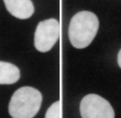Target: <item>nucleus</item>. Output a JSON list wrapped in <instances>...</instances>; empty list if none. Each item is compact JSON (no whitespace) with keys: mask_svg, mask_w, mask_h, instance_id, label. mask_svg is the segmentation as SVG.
<instances>
[{"mask_svg":"<svg viewBox=\"0 0 121 118\" xmlns=\"http://www.w3.org/2000/svg\"><path fill=\"white\" fill-rule=\"evenodd\" d=\"M97 16L90 11H81L73 16L69 23L68 37L73 47L86 48L95 38L99 29Z\"/></svg>","mask_w":121,"mask_h":118,"instance_id":"obj_1","label":"nucleus"},{"mask_svg":"<svg viewBox=\"0 0 121 118\" xmlns=\"http://www.w3.org/2000/svg\"><path fill=\"white\" fill-rule=\"evenodd\" d=\"M42 93L30 86L17 90L10 98L9 113L12 118H33L40 110Z\"/></svg>","mask_w":121,"mask_h":118,"instance_id":"obj_2","label":"nucleus"},{"mask_svg":"<svg viewBox=\"0 0 121 118\" xmlns=\"http://www.w3.org/2000/svg\"><path fill=\"white\" fill-rule=\"evenodd\" d=\"M80 112L82 118H115L110 103L97 94H88L81 99Z\"/></svg>","mask_w":121,"mask_h":118,"instance_id":"obj_3","label":"nucleus"},{"mask_svg":"<svg viewBox=\"0 0 121 118\" xmlns=\"http://www.w3.org/2000/svg\"><path fill=\"white\" fill-rule=\"evenodd\" d=\"M59 35L60 24L56 19L42 21L38 23L35 32V48L42 53L48 52L58 41Z\"/></svg>","mask_w":121,"mask_h":118,"instance_id":"obj_4","label":"nucleus"},{"mask_svg":"<svg viewBox=\"0 0 121 118\" xmlns=\"http://www.w3.org/2000/svg\"><path fill=\"white\" fill-rule=\"evenodd\" d=\"M4 2L10 15L18 19H28L35 10L31 0H4Z\"/></svg>","mask_w":121,"mask_h":118,"instance_id":"obj_5","label":"nucleus"},{"mask_svg":"<svg viewBox=\"0 0 121 118\" xmlns=\"http://www.w3.org/2000/svg\"><path fill=\"white\" fill-rule=\"evenodd\" d=\"M20 78V70L11 63L0 61V85H12Z\"/></svg>","mask_w":121,"mask_h":118,"instance_id":"obj_6","label":"nucleus"},{"mask_svg":"<svg viewBox=\"0 0 121 118\" xmlns=\"http://www.w3.org/2000/svg\"><path fill=\"white\" fill-rule=\"evenodd\" d=\"M60 102L57 101L54 103L48 109L45 114V118H60Z\"/></svg>","mask_w":121,"mask_h":118,"instance_id":"obj_7","label":"nucleus"},{"mask_svg":"<svg viewBox=\"0 0 121 118\" xmlns=\"http://www.w3.org/2000/svg\"><path fill=\"white\" fill-rule=\"evenodd\" d=\"M118 64H119V67L121 68V49L119 52V54H118Z\"/></svg>","mask_w":121,"mask_h":118,"instance_id":"obj_8","label":"nucleus"}]
</instances>
